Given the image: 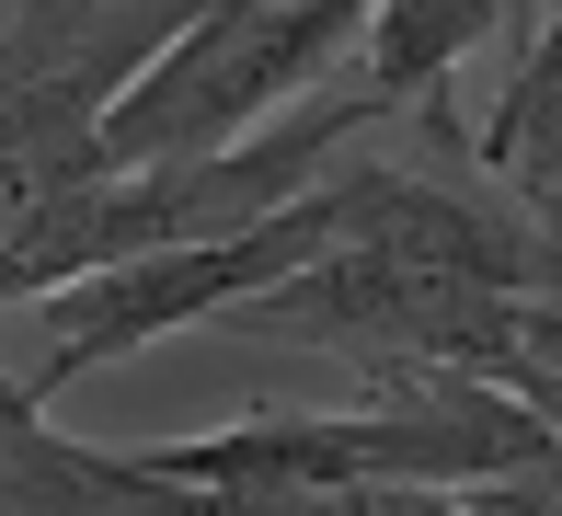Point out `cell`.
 I'll return each mask as SVG.
<instances>
[{
    "label": "cell",
    "mask_w": 562,
    "mask_h": 516,
    "mask_svg": "<svg viewBox=\"0 0 562 516\" xmlns=\"http://www.w3.org/2000/svg\"><path fill=\"white\" fill-rule=\"evenodd\" d=\"M368 126L356 92H311L299 115H276L265 138L218 149V161H172V172H104L92 195H69L35 242L0 265V299H58L81 276H115V265H149V253H207V242H241V229L288 218L299 195L334 172V149Z\"/></svg>",
    "instance_id": "1"
},
{
    "label": "cell",
    "mask_w": 562,
    "mask_h": 516,
    "mask_svg": "<svg viewBox=\"0 0 562 516\" xmlns=\"http://www.w3.org/2000/svg\"><path fill=\"white\" fill-rule=\"evenodd\" d=\"M368 12L356 0H218L184 12L149 69L104 103V172H172L265 138L276 103H299L334 58H356Z\"/></svg>",
    "instance_id": "2"
},
{
    "label": "cell",
    "mask_w": 562,
    "mask_h": 516,
    "mask_svg": "<svg viewBox=\"0 0 562 516\" xmlns=\"http://www.w3.org/2000/svg\"><path fill=\"white\" fill-rule=\"evenodd\" d=\"M184 12H12L0 35V265L104 184V103Z\"/></svg>",
    "instance_id": "3"
},
{
    "label": "cell",
    "mask_w": 562,
    "mask_h": 516,
    "mask_svg": "<svg viewBox=\"0 0 562 516\" xmlns=\"http://www.w3.org/2000/svg\"><path fill=\"white\" fill-rule=\"evenodd\" d=\"M334 242H345V195H334V172H322L288 218L241 229V242L149 253V265H115V276H81V288L35 299V322H46V379H35V402L58 391V379H81V368H115V356H138V345H161V333H184V322H229V310L276 299L299 265H322Z\"/></svg>",
    "instance_id": "4"
},
{
    "label": "cell",
    "mask_w": 562,
    "mask_h": 516,
    "mask_svg": "<svg viewBox=\"0 0 562 516\" xmlns=\"http://www.w3.org/2000/svg\"><path fill=\"white\" fill-rule=\"evenodd\" d=\"M356 413L379 425V471H391L402 494H448V505L551 459V425H540L517 391H494V379H448V368L368 379V402H356Z\"/></svg>",
    "instance_id": "5"
},
{
    "label": "cell",
    "mask_w": 562,
    "mask_h": 516,
    "mask_svg": "<svg viewBox=\"0 0 562 516\" xmlns=\"http://www.w3.org/2000/svg\"><path fill=\"white\" fill-rule=\"evenodd\" d=\"M505 0H379L368 12V35H356V103L368 115H391V103H414L437 138H459V115H448V81H459V58H471L482 35H505Z\"/></svg>",
    "instance_id": "6"
},
{
    "label": "cell",
    "mask_w": 562,
    "mask_h": 516,
    "mask_svg": "<svg viewBox=\"0 0 562 516\" xmlns=\"http://www.w3.org/2000/svg\"><path fill=\"white\" fill-rule=\"evenodd\" d=\"M517 402L551 425V459H540V471H551V494H562V379H551V368H528V379H517Z\"/></svg>",
    "instance_id": "7"
},
{
    "label": "cell",
    "mask_w": 562,
    "mask_h": 516,
    "mask_svg": "<svg viewBox=\"0 0 562 516\" xmlns=\"http://www.w3.org/2000/svg\"><path fill=\"white\" fill-rule=\"evenodd\" d=\"M528 368L562 379V310H528Z\"/></svg>",
    "instance_id": "8"
}]
</instances>
